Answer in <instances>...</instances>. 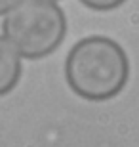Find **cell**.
I'll return each mask as SVG.
<instances>
[{
  "label": "cell",
  "mask_w": 139,
  "mask_h": 147,
  "mask_svg": "<svg viewBox=\"0 0 139 147\" xmlns=\"http://www.w3.org/2000/svg\"><path fill=\"white\" fill-rule=\"evenodd\" d=\"M130 61L116 40L101 34L86 36L65 59L67 84L86 101H107L126 88Z\"/></svg>",
  "instance_id": "6da1fadb"
},
{
  "label": "cell",
  "mask_w": 139,
  "mask_h": 147,
  "mask_svg": "<svg viewBox=\"0 0 139 147\" xmlns=\"http://www.w3.org/2000/svg\"><path fill=\"white\" fill-rule=\"evenodd\" d=\"M67 33V17L55 2L23 0L2 19V34L19 55L40 59L54 54Z\"/></svg>",
  "instance_id": "7a4b0ae2"
},
{
  "label": "cell",
  "mask_w": 139,
  "mask_h": 147,
  "mask_svg": "<svg viewBox=\"0 0 139 147\" xmlns=\"http://www.w3.org/2000/svg\"><path fill=\"white\" fill-rule=\"evenodd\" d=\"M21 78V55L8 38L0 36V96L10 94Z\"/></svg>",
  "instance_id": "3957f363"
},
{
  "label": "cell",
  "mask_w": 139,
  "mask_h": 147,
  "mask_svg": "<svg viewBox=\"0 0 139 147\" xmlns=\"http://www.w3.org/2000/svg\"><path fill=\"white\" fill-rule=\"evenodd\" d=\"M82 4L90 10L95 11H109V10H116L118 6H122L126 0H80Z\"/></svg>",
  "instance_id": "277c9868"
},
{
  "label": "cell",
  "mask_w": 139,
  "mask_h": 147,
  "mask_svg": "<svg viewBox=\"0 0 139 147\" xmlns=\"http://www.w3.org/2000/svg\"><path fill=\"white\" fill-rule=\"evenodd\" d=\"M23 0H0V16H6L10 10H13L15 6H19Z\"/></svg>",
  "instance_id": "5b68a950"
},
{
  "label": "cell",
  "mask_w": 139,
  "mask_h": 147,
  "mask_svg": "<svg viewBox=\"0 0 139 147\" xmlns=\"http://www.w3.org/2000/svg\"><path fill=\"white\" fill-rule=\"evenodd\" d=\"M50 2H57V0H50Z\"/></svg>",
  "instance_id": "8992f818"
}]
</instances>
